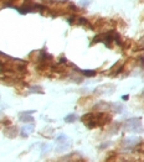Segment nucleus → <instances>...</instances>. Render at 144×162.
I'll return each instance as SVG.
<instances>
[{
    "instance_id": "obj_8",
    "label": "nucleus",
    "mask_w": 144,
    "mask_h": 162,
    "mask_svg": "<svg viewBox=\"0 0 144 162\" xmlns=\"http://www.w3.org/2000/svg\"><path fill=\"white\" fill-rule=\"evenodd\" d=\"M76 119H77V116H76L75 114H70V115H67V116L65 118V121H66V122H74Z\"/></svg>"
},
{
    "instance_id": "obj_7",
    "label": "nucleus",
    "mask_w": 144,
    "mask_h": 162,
    "mask_svg": "<svg viewBox=\"0 0 144 162\" xmlns=\"http://www.w3.org/2000/svg\"><path fill=\"white\" fill-rule=\"evenodd\" d=\"M30 92H31V93H44L42 88H41V87H38V85L30 87Z\"/></svg>"
},
{
    "instance_id": "obj_12",
    "label": "nucleus",
    "mask_w": 144,
    "mask_h": 162,
    "mask_svg": "<svg viewBox=\"0 0 144 162\" xmlns=\"http://www.w3.org/2000/svg\"><path fill=\"white\" fill-rule=\"evenodd\" d=\"M80 4H81V5H88V4H89V2H81Z\"/></svg>"
},
{
    "instance_id": "obj_4",
    "label": "nucleus",
    "mask_w": 144,
    "mask_h": 162,
    "mask_svg": "<svg viewBox=\"0 0 144 162\" xmlns=\"http://www.w3.org/2000/svg\"><path fill=\"white\" fill-rule=\"evenodd\" d=\"M34 129H35V125H34L32 122H31V124H29V125H25V126L21 129V136L27 137V136H29V134L34 131Z\"/></svg>"
},
{
    "instance_id": "obj_9",
    "label": "nucleus",
    "mask_w": 144,
    "mask_h": 162,
    "mask_svg": "<svg viewBox=\"0 0 144 162\" xmlns=\"http://www.w3.org/2000/svg\"><path fill=\"white\" fill-rule=\"evenodd\" d=\"M77 24L78 25H89V22L86 19H83V17H78V19H77Z\"/></svg>"
},
{
    "instance_id": "obj_3",
    "label": "nucleus",
    "mask_w": 144,
    "mask_h": 162,
    "mask_svg": "<svg viewBox=\"0 0 144 162\" xmlns=\"http://www.w3.org/2000/svg\"><path fill=\"white\" fill-rule=\"evenodd\" d=\"M138 139L137 137H133V136H131V137H128V139H125L124 141H123V147H125V149H133L137 143H138Z\"/></svg>"
},
{
    "instance_id": "obj_1",
    "label": "nucleus",
    "mask_w": 144,
    "mask_h": 162,
    "mask_svg": "<svg viewBox=\"0 0 144 162\" xmlns=\"http://www.w3.org/2000/svg\"><path fill=\"white\" fill-rule=\"evenodd\" d=\"M82 122L86 125L87 128L92 129L96 126H99V125H104L107 122L111 121V116L108 114H86L81 118Z\"/></svg>"
},
{
    "instance_id": "obj_11",
    "label": "nucleus",
    "mask_w": 144,
    "mask_h": 162,
    "mask_svg": "<svg viewBox=\"0 0 144 162\" xmlns=\"http://www.w3.org/2000/svg\"><path fill=\"white\" fill-rule=\"evenodd\" d=\"M139 149H140L142 152H144V145H143V143H142V145H139Z\"/></svg>"
},
{
    "instance_id": "obj_6",
    "label": "nucleus",
    "mask_w": 144,
    "mask_h": 162,
    "mask_svg": "<svg viewBox=\"0 0 144 162\" xmlns=\"http://www.w3.org/2000/svg\"><path fill=\"white\" fill-rule=\"evenodd\" d=\"M82 74H85L86 77H95L96 76V71H88V69H85V71H81Z\"/></svg>"
},
{
    "instance_id": "obj_10",
    "label": "nucleus",
    "mask_w": 144,
    "mask_h": 162,
    "mask_svg": "<svg viewBox=\"0 0 144 162\" xmlns=\"http://www.w3.org/2000/svg\"><path fill=\"white\" fill-rule=\"evenodd\" d=\"M50 149V146H47V143H44V146H42V151L45 152V151H47Z\"/></svg>"
},
{
    "instance_id": "obj_2",
    "label": "nucleus",
    "mask_w": 144,
    "mask_h": 162,
    "mask_svg": "<svg viewBox=\"0 0 144 162\" xmlns=\"http://www.w3.org/2000/svg\"><path fill=\"white\" fill-rule=\"evenodd\" d=\"M124 128L127 131H131V133H137V134H140L143 131V124H142V119L140 118H132V119H128L124 124Z\"/></svg>"
},
{
    "instance_id": "obj_5",
    "label": "nucleus",
    "mask_w": 144,
    "mask_h": 162,
    "mask_svg": "<svg viewBox=\"0 0 144 162\" xmlns=\"http://www.w3.org/2000/svg\"><path fill=\"white\" fill-rule=\"evenodd\" d=\"M20 120L24 121V122H34V118L30 116V115H20Z\"/></svg>"
}]
</instances>
